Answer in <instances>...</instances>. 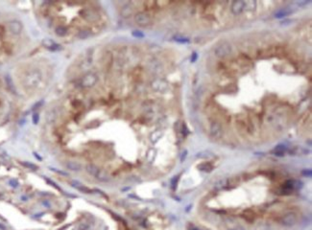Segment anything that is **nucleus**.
Returning <instances> with one entry per match:
<instances>
[{
  "label": "nucleus",
  "instance_id": "nucleus-6",
  "mask_svg": "<svg viewBox=\"0 0 312 230\" xmlns=\"http://www.w3.org/2000/svg\"><path fill=\"white\" fill-rule=\"evenodd\" d=\"M245 8V3L244 2H241V1H235L232 3V11L233 13H235V15H237V13H240L243 9Z\"/></svg>",
  "mask_w": 312,
  "mask_h": 230
},
{
  "label": "nucleus",
  "instance_id": "nucleus-8",
  "mask_svg": "<svg viewBox=\"0 0 312 230\" xmlns=\"http://www.w3.org/2000/svg\"><path fill=\"white\" fill-rule=\"evenodd\" d=\"M289 153H290L292 155H304V154H306L307 153H308V151L304 149L302 147H293V148L289 151Z\"/></svg>",
  "mask_w": 312,
  "mask_h": 230
},
{
  "label": "nucleus",
  "instance_id": "nucleus-2",
  "mask_svg": "<svg viewBox=\"0 0 312 230\" xmlns=\"http://www.w3.org/2000/svg\"><path fill=\"white\" fill-rule=\"evenodd\" d=\"M297 220H298L297 215H296L295 213L290 212V213L285 214V215H284L283 217H282V219H281V224L285 225V226L290 227V226H293V225L296 224Z\"/></svg>",
  "mask_w": 312,
  "mask_h": 230
},
{
  "label": "nucleus",
  "instance_id": "nucleus-4",
  "mask_svg": "<svg viewBox=\"0 0 312 230\" xmlns=\"http://www.w3.org/2000/svg\"><path fill=\"white\" fill-rule=\"evenodd\" d=\"M22 26L19 22L17 21H12L9 23V30L13 35H18L21 32Z\"/></svg>",
  "mask_w": 312,
  "mask_h": 230
},
{
  "label": "nucleus",
  "instance_id": "nucleus-3",
  "mask_svg": "<svg viewBox=\"0 0 312 230\" xmlns=\"http://www.w3.org/2000/svg\"><path fill=\"white\" fill-rule=\"evenodd\" d=\"M136 21L137 23H139V24L141 25H146V24H149V23L151 22V16L148 15V13H139L136 16Z\"/></svg>",
  "mask_w": 312,
  "mask_h": 230
},
{
  "label": "nucleus",
  "instance_id": "nucleus-11",
  "mask_svg": "<svg viewBox=\"0 0 312 230\" xmlns=\"http://www.w3.org/2000/svg\"><path fill=\"white\" fill-rule=\"evenodd\" d=\"M255 230H270V227L266 224H260L256 227Z\"/></svg>",
  "mask_w": 312,
  "mask_h": 230
},
{
  "label": "nucleus",
  "instance_id": "nucleus-7",
  "mask_svg": "<svg viewBox=\"0 0 312 230\" xmlns=\"http://www.w3.org/2000/svg\"><path fill=\"white\" fill-rule=\"evenodd\" d=\"M288 151L287 147L285 145H278L277 146L276 148H275L274 150H272L271 153L275 155H278V156H282L285 154V153Z\"/></svg>",
  "mask_w": 312,
  "mask_h": 230
},
{
  "label": "nucleus",
  "instance_id": "nucleus-9",
  "mask_svg": "<svg viewBox=\"0 0 312 230\" xmlns=\"http://www.w3.org/2000/svg\"><path fill=\"white\" fill-rule=\"evenodd\" d=\"M198 168L201 170V171H204V172H210L212 170V166L209 163H203V164L199 165Z\"/></svg>",
  "mask_w": 312,
  "mask_h": 230
},
{
  "label": "nucleus",
  "instance_id": "nucleus-13",
  "mask_svg": "<svg viewBox=\"0 0 312 230\" xmlns=\"http://www.w3.org/2000/svg\"><path fill=\"white\" fill-rule=\"evenodd\" d=\"M191 230H200V229H198V228H195V227H193V228H192Z\"/></svg>",
  "mask_w": 312,
  "mask_h": 230
},
{
  "label": "nucleus",
  "instance_id": "nucleus-12",
  "mask_svg": "<svg viewBox=\"0 0 312 230\" xmlns=\"http://www.w3.org/2000/svg\"><path fill=\"white\" fill-rule=\"evenodd\" d=\"M304 174H306V176H307V174H308V176L310 177V176H311V171H310V170H308V172L305 171V172H304Z\"/></svg>",
  "mask_w": 312,
  "mask_h": 230
},
{
  "label": "nucleus",
  "instance_id": "nucleus-5",
  "mask_svg": "<svg viewBox=\"0 0 312 230\" xmlns=\"http://www.w3.org/2000/svg\"><path fill=\"white\" fill-rule=\"evenodd\" d=\"M210 134L214 138H219L222 135V130L218 124H211L210 126Z\"/></svg>",
  "mask_w": 312,
  "mask_h": 230
},
{
  "label": "nucleus",
  "instance_id": "nucleus-1",
  "mask_svg": "<svg viewBox=\"0 0 312 230\" xmlns=\"http://www.w3.org/2000/svg\"><path fill=\"white\" fill-rule=\"evenodd\" d=\"M50 7H52V18L56 21L57 31L65 35L89 33L86 23L93 24L100 19L99 12L89 3H53Z\"/></svg>",
  "mask_w": 312,
  "mask_h": 230
},
{
  "label": "nucleus",
  "instance_id": "nucleus-10",
  "mask_svg": "<svg viewBox=\"0 0 312 230\" xmlns=\"http://www.w3.org/2000/svg\"><path fill=\"white\" fill-rule=\"evenodd\" d=\"M67 166H68V168H69V169L73 170V171H79L80 168H81L80 165L78 164L77 162H69L67 164Z\"/></svg>",
  "mask_w": 312,
  "mask_h": 230
}]
</instances>
